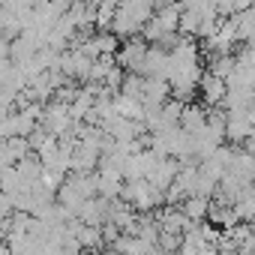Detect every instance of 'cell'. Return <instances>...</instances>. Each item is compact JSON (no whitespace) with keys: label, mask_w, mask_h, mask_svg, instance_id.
I'll return each mask as SVG.
<instances>
[{"label":"cell","mask_w":255,"mask_h":255,"mask_svg":"<svg viewBox=\"0 0 255 255\" xmlns=\"http://www.w3.org/2000/svg\"><path fill=\"white\" fill-rule=\"evenodd\" d=\"M120 198L129 204L135 213H150L153 207H159V204L165 201V192H159V189L150 186L147 180H129V183H123Z\"/></svg>","instance_id":"1"},{"label":"cell","mask_w":255,"mask_h":255,"mask_svg":"<svg viewBox=\"0 0 255 255\" xmlns=\"http://www.w3.org/2000/svg\"><path fill=\"white\" fill-rule=\"evenodd\" d=\"M39 126H42L45 132L57 135V138L69 135V132H72V126H75V123H72V114H69V105L60 102V99L48 102L45 111H42V117H39Z\"/></svg>","instance_id":"2"},{"label":"cell","mask_w":255,"mask_h":255,"mask_svg":"<svg viewBox=\"0 0 255 255\" xmlns=\"http://www.w3.org/2000/svg\"><path fill=\"white\" fill-rule=\"evenodd\" d=\"M255 135V117L246 108L225 111V138L228 141H249Z\"/></svg>","instance_id":"3"},{"label":"cell","mask_w":255,"mask_h":255,"mask_svg":"<svg viewBox=\"0 0 255 255\" xmlns=\"http://www.w3.org/2000/svg\"><path fill=\"white\" fill-rule=\"evenodd\" d=\"M144 54H147V42L138 39V36H132V39H126V45L114 54V60H117V66H120L123 72H138V75H141Z\"/></svg>","instance_id":"4"},{"label":"cell","mask_w":255,"mask_h":255,"mask_svg":"<svg viewBox=\"0 0 255 255\" xmlns=\"http://www.w3.org/2000/svg\"><path fill=\"white\" fill-rule=\"evenodd\" d=\"M177 171H180V159H174V156H159V159L153 162V168L147 171L144 180H147L150 186H156L159 192H165V189L174 183Z\"/></svg>","instance_id":"5"},{"label":"cell","mask_w":255,"mask_h":255,"mask_svg":"<svg viewBox=\"0 0 255 255\" xmlns=\"http://www.w3.org/2000/svg\"><path fill=\"white\" fill-rule=\"evenodd\" d=\"M165 99H171V84L165 78H147L144 75V93H141L144 108H159Z\"/></svg>","instance_id":"6"},{"label":"cell","mask_w":255,"mask_h":255,"mask_svg":"<svg viewBox=\"0 0 255 255\" xmlns=\"http://www.w3.org/2000/svg\"><path fill=\"white\" fill-rule=\"evenodd\" d=\"M198 90L204 96V105H222V99L228 93V84H225V78H219L213 72H204L201 81H198Z\"/></svg>","instance_id":"7"},{"label":"cell","mask_w":255,"mask_h":255,"mask_svg":"<svg viewBox=\"0 0 255 255\" xmlns=\"http://www.w3.org/2000/svg\"><path fill=\"white\" fill-rule=\"evenodd\" d=\"M228 174L237 177L240 183H255V156L246 150H234L228 162Z\"/></svg>","instance_id":"8"},{"label":"cell","mask_w":255,"mask_h":255,"mask_svg":"<svg viewBox=\"0 0 255 255\" xmlns=\"http://www.w3.org/2000/svg\"><path fill=\"white\" fill-rule=\"evenodd\" d=\"M180 129L183 132H189V135H195V132H201L204 126H207V108L204 105H192V102H186L183 105V114H180Z\"/></svg>","instance_id":"9"},{"label":"cell","mask_w":255,"mask_h":255,"mask_svg":"<svg viewBox=\"0 0 255 255\" xmlns=\"http://www.w3.org/2000/svg\"><path fill=\"white\" fill-rule=\"evenodd\" d=\"M207 219H210V225H216V228H234L240 219H237V213H234V207L231 204H222V201H213L210 204V213H207Z\"/></svg>","instance_id":"10"},{"label":"cell","mask_w":255,"mask_h":255,"mask_svg":"<svg viewBox=\"0 0 255 255\" xmlns=\"http://www.w3.org/2000/svg\"><path fill=\"white\" fill-rule=\"evenodd\" d=\"M114 111L120 117H129V120H141L144 117V102L135 99V96H123V93H114Z\"/></svg>","instance_id":"11"},{"label":"cell","mask_w":255,"mask_h":255,"mask_svg":"<svg viewBox=\"0 0 255 255\" xmlns=\"http://www.w3.org/2000/svg\"><path fill=\"white\" fill-rule=\"evenodd\" d=\"M210 204H213V198H204V195H189V198L180 204V210H183L192 222H204V219H207V213H210Z\"/></svg>","instance_id":"12"},{"label":"cell","mask_w":255,"mask_h":255,"mask_svg":"<svg viewBox=\"0 0 255 255\" xmlns=\"http://www.w3.org/2000/svg\"><path fill=\"white\" fill-rule=\"evenodd\" d=\"M255 3V0H216V12L219 15H237V12H243V9H249Z\"/></svg>","instance_id":"13"},{"label":"cell","mask_w":255,"mask_h":255,"mask_svg":"<svg viewBox=\"0 0 255 255\" xmlns=\"http://www.w3.org/2000/svg\"><path fill=\"white\" fill-rule=\"evenodd\" d=\"M234 63H237V57H231V54H216V60L210 63V72L219 75V78H228V75L234 72Z\"/></svg>","instance_id":"14"},{"label":"cell","mask_w":255,"mask_h":255,"mask_svg":"<svg viewBox=\"0 0 255 255\" xmlns=\"http://www.w3.org/2000/svg\"><path fill=\"white\" fill-rule=\"evenodd\" d=\"M63 180H66V177H63V171H54V168H42V174H39V183H42L48 192H57Z\"/></svg>","instance_id":"15"},{"label":"cell","mask_w":255,"mask_h":255,"mask_svg":"<svg viewBox=\"0 0 255 255\" xmlns=\"http://www.w3.org/2000/svg\"><path fill=\"white\" fill-rule=\"evenodd\" d=\"M81 3H84V6H90V9H96V6H102V3H105V0H81Z\"/></svg>","instance_id":"16"},{"label":"cell","mask_w":255,"mask_h":255,"mask_svg":"<svg viewBox=\"0 0 255 255\" xmlns=\"http://www.w3.org/2000/svg\"><path fill=\"white\" fill-rule=\"evenodd\" d=\"M243 45H246V48H255V30H252V33L243 39Z\"/></svg>","instance_id":"17"},{"label":"cell","mask_w":255,"mask_h":255,"mask_svg":"<svg viewBox=\"0 0 255 255\" xmlns=\"http://www.w3.org/2000/svg\"><path fill=\"white\" fill-rule=\"evenodd\" d=\"M0 246H3V243H0Z\"/></svg>","instance_id":"18"}]
</instances>
